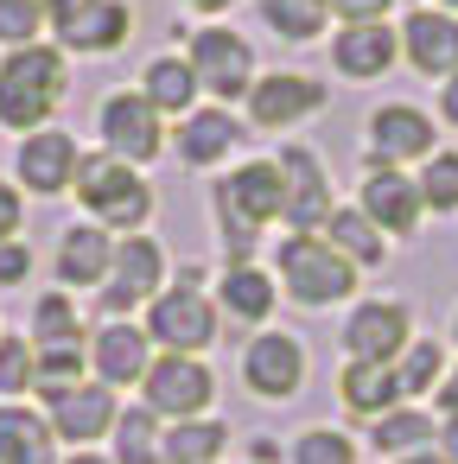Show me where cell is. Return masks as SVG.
Listing matches in <instances>:
<instances>
[{"mask_svg":"<svg viewBox=\"0 0 458 464\" xmlns=\"http://www.w3.org/2000/svg\"><path fill=\"white\" fill-rule=\"evenodd\" d=\"M439 109H445V121H458V71L445 77V102H439Z\"/></svg>","mask_w":458,"mask_h":464,"instance_id":"b9f144b4","label":"cell"},{"mask_svg":"<svg viewBox=\"0 0 458 464\" xmlns=\"http://www.w3.org/2000/svg\"><path fill=\"white\" fill-rule=\"evenodd\" d=\"M33 33H39V0H0V39L26 45Z\"/></svg>","mask_w":458,"mask_h":464,"instance_id":"d590c367","label":"cell"},{"mask_svg":"<svg viewBox=\"0 0 458 464\" xmlns=\"http://www.w3.org/2000/svg\"><path fill=\"white\" fill-rule=\"evenodd\" d=\"M210 394H217V382H210V369H204L198 356H160V362L147 369V407H153V413L198 420V413L210 407Z\"/></svg>","mask_w":458,"mask_h":464,"instance_id":"5b68a950","label":"cell"},{"mask_svg":"<svg viewBox=\"0 0 458 464\" xmlns=\"http://www.w3.org/2000/svg\"><path fill=\"white\" fill-rule=\"evenodd\" d=\"M26 382H33V350L20 337H7L0 343V394H20Z\"/></svg>","mask_w":458,"mask_h":464,"instance_id":"8d00e7d4","label":"cell"},{"mask_svg":"<svg viewBox=\"0 0 458 464\" xmlns=\"http://www.w3.org/2000/svg\"><path fill=\"white\" fill-rule=\"evenodd\" d=\"M96 369H102V388L141 382V375H147V337H141L134 324H109V331L96 337Z\"/></svg>","mask_w":458,"mask_h":464,"instance_id":"44dd1931","label":"cell"},{"mask_svg":"<svg viewBox=\"0 0 458 464\" xmlns=\"http://www.w3.org/2000/svg\"><path fill=\"white\" fill-rule=\"evenodd\" d=\"M445 7H452V14H458V0H445Z\"/></svg>","mask_w":458,"mask_h":464,"instance_id":"f907efd6","label":"cell"},{"mask_svg":"<svg viewBox=\"0 0 458 464\" xmlns=\"http://www.w3.org/2000/svg\"><path fill=\"white\" fill-rule=\"evenodd\" d=\"M26 267H33V255H26L20 242H0V286H14V280H26Z\"/></svg>","mask_w":458,"mask_h":464,"instance_id":"ab89813d","label":"cell"},{"mask_svg":"<svg viewBox=\"0 0 458 464\" xmlns=\"http://www.w3.org/2000/svg\"><path fill=\"white\" fill-rule=\"evenodd\" d=\"M401 464H445L439 451H414V458H401Z\"/></svg>","mask_w":458,"mask_h":464,"instance_id":"f6af8a7d","label":"cell"},{"mask_svg":"<svg viewBox=\"0 0 458 464\" xmlns=\"http://www.w3.org/2000/svg\"><path fill=\"white\" fill-rule=\"evenodd\" d=\"M280 280L293 286L299 305H337V299H350L356 267L318 236H287L280 242Z\"/></svg>","mask_w":458,"mask_h":464,"instance_id":"3957f363","label":"cell"},{"mask_svg":"<svg viewBox=\"0 0 458 464\" xmlns=\"http://www.w3.org/2000/svg\"><path fill=\"white\" fill-rule=\"evenodd\" d=\"M64 96V58L52 45H26L0 64V121L7 128H39Z\"/></svg>","mask_w":458,"mask_h":464,"instance_id":"6da1fadb","label":"cell"},{"mask_svg":"<svg viewBox=\"0 0 458 464\" xmlns=\"http://www.w3.org/2000/svg\"><path fill=\"white\" fill-rule=\"evenodd\" d=\"M191 96H198V71H191L185 58L147 64V102H153V109H191Z\"/></svg>","mask_w":458,"mask_h":464,"instance_id":"83f0119b","label":"cell"},{"mask_svg":"<svg viewBox=\"0 0 458 464\" xmlns=\"http://www.w3.org/2000/svg\"><path fill=\"white\" fill-rule=\"evenodd\" d=\"M77 140L71 134H33L26 147H20V179L39 191V198H58L71 179H77Z\"/></svg>","mask_w":458,"mask_h":464,"instance_id":"e0dca14e","label":"cell"},{"mask_svg":"<svg viewBox=\"0 0 458 464\" xmlns=\"http://www.w3.org/2000/svg\"><path fill=\"white\" fill-rule=\"evenodd\" d=\"M445 407H452V413H458V375H452V388H445Z\"/></svg>","mask_w":458,"mask_h":464,"instance_id":"7dc6e473","label":"cell"},{"mask_svg":"<svg viewBox=\"0 0 458 464\" xmlns=\"http://www.w3.org/2000/svg\"><path fill=\"white\" fill-rule=\"evenodd\" d=\"M14 229H20V198H14L7 185H0V242H7Z\"/></svg>","mask_w":458,"mask_h":464,"instance_id":"60d3db41","label":"cell"},{"mask_svg":"<svg viewBox=\"0 0 458 464\" xmlns=\"http://www.w3.org/2000/svg\"><path fill=\"white\" fill-rule=\"evenodd\" d=\"M223 305H229L236 318H268V312H274V286H268V274H255V267H229V274H223Z\"/></svg>","mask_w":458,"mask_h":464,"instance_id":"f546056e","label":"cell"},{"mask_svg":"<svg viewBox=\"0 0 458 464\" xmlns=\"http://www.w3.org/2000/svg\"><path fill=\"white\" fill-rule=\"evenodd\" d=\"M420 204L426 210H458V153H433L420 172Z\"/></svg>","mask_w":458,"mask_h":464,"instance_id":"1f68e13d","label":"cell"},{"mask_svg":"<svg viewBox=\"0 0 458 464\" xmlns=\"http://www.w3.org/2000/svg\"><path fill=\"white\" fill-rule=\"evenodd\" d=\"M102 140L115 160H153L160 153V109L147 96H109L102 102Z\"/></svg>","mask_w":458,"mask_h":464,"instance_id":"7c38bea8","label":"cell"},{"mask_svg":"<svg viewBox=\"0 0 458 464\" xmlns=\"http://www.w3.org/2000/svg\"><path fill=\"white\" fill-rule=\"evenodd\" d=\"M433 121L420 115V109H407V102H395V109H382L375 121H369V153H375V166H395V160H433Z\"/></svg>","mask_w":458,"mask_h":464,"instance_id":"4fadbf2b","label":"cell"},{"mask_svg":"<svg viewBox=\"0 0 458 464\" xmlns=\"http://www.w3.org/2000/svg\"><path fill=\"white\" fill-rule=\"evenodd\" d=\"M401 52L414 58V71L452 77V71H458V20H452V14H407Z\"/></svg>","mask_w":458,"mask_h":464,"instance_id":"2e32d148","label":"cell"},{"mask_svg":"<svg viewBox=\"0 0 458 464\" xmlns=\"http://www.w3.org/2000/svg\"><path fill=\"white\" fill-rule=\"evenodd\" d=\"M452 337H458V318H452Z\"/></svg>","mask_w":458,"mask_h":464,"instance_id":"816d5d0a","label":"cell"},{"mask_svg":"<svg viewBox=\"0 0 458 464\" xmlns=\"http://www.w3.org/2000/svg\"><path fill=\"white\" fill-rule=\"evenodd\" d=\"M445 464H458V413L445 420Z\"/></svg>","mask_w":458,"mask_h":464,"instance_id":"ee69618b","label":"cell"},{"mask_svg":"<svg viewBox=\"0 0 458 464\" xmlns=\"http://www.w3.org/2000/svg\"><path fill=\"white\" fill-rule=\"evenodd\" d=\"M331 14H344V26H369L388 14V0H331Z\"/></svg>","mask_w":458,"mask_h":464,"instance_id":"f35d334b","label":"cell"},{"mask_svg":"<svg viewBox=\"0 0 458 464\" xmlns=\"http://www.w3.org/2000/svg\"><path fill=\"white\" fill-rule=\"evenodd\" d=\"M191 71L210 96H248V77H255V58L236 33H198L191 39Z\"/></svg>","mask_w":458,"mask_h":464,"instance_id":"9c48e42d","label":"cell"},{"mask_svg":"<svg viewBox=\"0 0 458 464\" xmlns=\"http://www.w3.org/2000/svg\"><path fill=\"white\" fill-rule=\"evenodd\" d=\"M191 7H204V14H223V7H236V0H191Z\"/></svg>","mask_w":458,"mask_h":464,"instance_id":"bcb514c9","label":"cell"},{"mask_svg":"<svg viewBox=\"0 0 458 464\" xmlns=\"http://www.w3.org/2000/svg\"><path fill=\"white\" fill-rule=\"evenodd\" d=\"M261 14H268V26L280 39H318L331 0H261Z\"/></svg>","mask_w":458,"mask_h":464,"instance_id":"f1b7e54d","label":"cell"},{"mask_svg":"<svg viewBox=\"0 0 458 464\" xmlns=\"http://www.w3.org/2000/svg\"><path fill=\"white\" fill-rule=\"evenodd\" d=\"M71 464H102V458H90V451H83V458H71Z\"/></svg>","mask_w":458,"mask_h":464,"instance_id":"681fc988","label":"cell"},{"mask_svg":"<svg viewBox=\"0 0 458 464\" xmlns=\"http://www.w3.org/2000/svg\"><path fill=\"white\" fill-rule=\"evenodd\" d=\"M337 388H344V407L350 413H388L401 401V382H395L388 362H350Z\"/></svg>","mask_w":458,"mask_h":464,"instance_id":"603a6c76","label":"cell"},{"mask_svg":"<svg viewBox=\"0 0 458 464\" xmlns=\"http://www.w3.org/2000/svg\"><path fill=\"white\" fill-rule=\"evenodd\" d=\"M109 267H115V248H109L102 229H71V236H64L58 274H64L71 286H96V280H109Z\"/></svg>","mask_w":458,"mask_h":464,"instance_id":"ffe728a7","label":"cell"},{"mask_svg":"<svg viewBox=\"0 0 458 464\" xmlns=\"http://www.w3.org/2000/svg\"><path fill=\"white\" fill-rule=\"evenodd\" d=\"M160 274H166L160 242H147V236H141V242H122V248H115V274H109V286H102V305H109V312H128V305L153 299Z\"/></svg>","mask_w":458,"mask_h":464,"instance_id":"5bb4252c","label":"cell"},{"mask_svg":"<svg viewBox=\"0 0 458 464\" xmlns=\"http://www.w3.org/2000/svg\"><path fill=\"white\" fill-rule=\"evenodd\" d=\"M293 464H356V445L344 432H306L293 445Z\"/></svg>","mask_w":458,"mask_h":464,"instance_id":"e575fe53","label":"cell"},{"mask_svg":"<svg viewBox=\"0 0 458 464\" xmlns=\"http://www.w3.org/2000/svg\"><path fill=\"white\" fill-rule=\"evenodd\" d=\"M52 407H58V432L77 439V445L115 426V394H109V388H71V394L52 401Z\"/></svg>","mask_w":458,"mask_h":464,"instance_id":"7402d4cb","label":"cell"},{"mask_svg":"<svg viewBox=\"0 0 458 464\" xmlns=\"http://www.w3.org/2000/svg\"><path fill=\"white\" fill-rule=\"evenodd\" d=\"M395 33L382 26V20H369V26H344L337 33V45H331V58H337V71L344 77H382L388 64H395Z\"/></svg>","mask_w":458,"mask_h":464,"instance_id":"ac0fdd59","label":"cell"},{"mask_svg":"<svg viewBox=\"0 0 458 464\" xmlns=\"http://www.w3.org/2000/svg\"><path fill=\"white\" fill-rule=\"evenodd\" d=\"M248 109H255V121H261V128H287V121H306V115H318V109H325V90H318L312 77H293V71H280V77H261V83H255Z\"/></svg>","mask_w":458,"mask_h":464,"instance_id":"9a60e30c","label":"cell"},{"mask_svg":"<svg viewBox=\"0 0 458 464\" xmlns=\"http://www.w3.org/2000/svg\"><path fill=\"white\" fill-rule=\"evenodd\" d=\"M77 198H83V210L102 217L109 229H141V223L153 217V191H147L141 172H134L128 160H115V153L77 166Z\"/></svg>","mask_w":458,"mask_h":464,"instance_id":"7a4b0ae2","label":"cell"},{"mask_svg":"<svg viewBox=\"0 0 458 464\" xmlns=\"http://www.w3.org/2000/svg\"><path fill=\"white\" fill-rule=\"evenodd\" d=\"M395 382H401V394H426V388L439 382V343H414V350H401Z\"/></svg>","mask_w":458,"mask_h":464,"instance_id":"836d02e7","label":"cell"},{"mask_svg":"<svg viewBox=\"0 0 458 464\" xmlns=\"http://www.w3.org/2000/svg\"><path fill=\"white\" fill-rule=\"evenodd\" d=\"M363 217H369L375 229H388V236H414V229H420V217H426L420 185H414V179H401L395 166H375V172L363 179Z\"/></svg>","mask_w":458,"mask_h":464,"instance_id":"30bf717a","label":"cell"},{"mask_svg":"<svg viewBox=\"0 0 458 464\" xmlns=\"http://www.w3.org/2000/svg\"><path fill=\"white\" fill-rule=\"evenodd\" d=\"M331 248H337L350 267H356V261H363V267H382V255H388V248H382V229H375L363 210H331Z\"/></svg>","mask_w":458,"mask_h":464,"instance_id":"cb8c5ba5","label":"cell"},{"mask_svg":"<svg viewBox=\"0 0 458 464\" xmlns=\"http://www.w3.org/2000/svg\"><path fill=\"white\" fill-rule=\"evenodd\" d=\"M45 14L58 39L77 52H115L128 39V7H115V0H45Z\"/></svg>","mask_w":458,"mask_h":464,"instance_id":"8992f818","label":"cell"},{"mask_svg":"<svg viewBox=\"0 0 458 464\" xmlns=\"http://www.w3.org/2000/svg\"><path fill=\"white\" fill-rule=\"evenodd\" d=\"M426 432H433L426 413H388V420L375 426V451H420Z\"/></svg>","mask_w":458,"mask_h":464,"instance_id":"d6a6232c","label":"cell"},{"mask_svg":"<svg viewBox=\"0 0 458 464\" xmlns=\"http://www.w3.org/2000/svg\"><path fill=\"white\" fill-rule=\"evenodd\" d=\"M64 337H77L71 299H39V343H64Z\"/></svg>","mask_w":458,"mask_h":464,"instance_id":"74e56055","label":"cell"},{"mask_svg":"<svg viewBox=\"0 0 458 464\" xmlns=\"http://www.w3.org/2000/svg\"><path fill=\"white\" fill-rule=\"evenodd\" d=\"M77 369H83V337L39 343V369H33V382H39V394H45V401H64V394L77 388Z\"/></svg>","mask_w":458,"mask_h":464,"instance_id":"484cf974","label":"cell"},{"mask_svg":"<svg viewBox=\"0 0 458 464\" xmlns=\"http://www.w3.org/2000/svg\"><path fill=\"white\" fill-rule=\"evenodd\" d=\"M229 147H242V128H236V115H223V109H204V115H191V121L179 128L185 166H217Z\"/></svg>","mask_w":458,"mask_h":464,"instance_id":"d6986e66","label":"cell"},{"mask_svg":"<svg viewBox=\"0 0 458 464\" xmlns=\"http://www.w3.org/2000/svg\"><path fill=\"white\" fill-rule=\"evenodd\" d=\"M344 343H350V362H395L407 350V312L395 299H363L344 324Z\"/></svg>","mask_w":458,"mask_h":464,"instance_id":"ba28073f","label":"cell"},{"mask_svg":"<svg viewBox=\"0 0 458 464\" xmlns=\"http://www.w3.org/2000/svg\"><path fill=\"white\" fill-rule=\"evenodd\" d=\"M280 185H287V204L280 217L293 223V236H312L318 223H331V191H325V166L306 153V147H287L280 160Z\"/></svg>","mask_w":458,"mask_h":464,"instance_id":"52a82bcc","label":"cell"},{"mask_svg":"<svg viewBox=\"0 0 458 464\" xmlns=\"http://www.w3.org/2000/svg\"><path fill=\"white\" fill-rule=\"evenodd\" d=\"M0 464H20V458H14V451H7V445H0Z\"/></svg>","mask_w":458,"mask_h":464,"instance_id":"c3c4849f","label":"cell"},{"mask_svg":"<svg viewBox=\"0 0 458 464\" xmlns=\"http://www.w3.org/2000/svg\"><path fill=\"white\" fill-rule=\"evenodd\" d=\"M242 382H248L255 394H268V401H287V394L306 382V350H299L293 337L268 331V337L248 343V356H242Z\"/></svg>","mask_w":458,"mask_h":464,"instance_id":"8fae6325","label":"cell"},{"mask_svg":"<svg viewBox=\"0 0 458 464\" xmlns=\"http://www.w3.org/2000/svg\"><path fill=\"white\" fill-rule=\"evenodd\" d=\"M248 451H255V464H274V458H280V445H274V439H255Z\"/></svg>","mask_w":458,"mask_h":464,"instance_id":"7bdbcfd3","label":"cell"},{"mask_svg":"<svg viewBox=\"0 0 458 464\" xmlns=\"http://www.w3.org/2000/svg\"><path fill=\"white\" fill-rule=\"evenodd\" d=\"M147 331H153L172 356H191V350H204V343L217 337V312H210V299H198V286H172V293L153 299Z\"/></svg>","mask_w":458,"mask_h":464,"instance_id":"277c9868","label":"cell"},{"mask_svg":"<svg viewBox=\"0 0 458 464\" xmlns=\"http://www.w3.org/2000/svg\"><path fill=\"white\" fill-rule=\"evenodd\" d=\"M0 445L20 464H52V426L26 407H0Z\"/></svg>","mask_w":458,"mask_h":464,"instance_id":"d4e9b609","label":"cell"},{"mask_svg":"<svg viewBox=\"0 0 458 464\" xmlns=\"http://www.w3.org/2000/svg\"><path fill=\"white\" fill-rule=\"evenodd\" d=\"M115 464H166L153 439V413H115Z\"/></svg>","mask_w":458,"mask_h":464,"instance_id":"4dcf8cb0","label":"cell"},{"mask_svg":"<svg viewBox=\"0 0 458 464\" xmlns=\"http://www.w3.org/2000/svg\"><path fill=\"white\" fill-rule=\"evenodd\" d=\"M217 451H223L217 420H179L166 432V445H160V458H172V464H217Z\"/></svg>","mask_w":458,"mask_h":464,"instance_id":"4316f807","label":"cell"}]
</instances>
